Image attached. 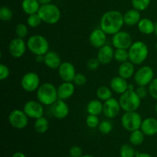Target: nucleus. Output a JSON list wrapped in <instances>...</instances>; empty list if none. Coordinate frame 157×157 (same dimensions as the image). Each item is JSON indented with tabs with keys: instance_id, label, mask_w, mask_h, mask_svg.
<instances>
[{
	"instance_id": "31",
	"label": "nucleus",
	"mask_w": 157,
	"mask_h": 157,
	"mask_svg": "<svg viewBox=\"0 0 157 157\" xmlns=\"http://www.w3.org/2000/svg\"><path fill=\"white\" fill-rule=\"evenodd\" d=\"M113 59H115L117 61L121 63H124L129 61L128 50H127V49L116 48V50L114 51Z\"/></svg>"
},
{
	"instance_id": "21",
	"label": "nucleus",
	"mask_w": 157,
	"mask_h": 157,
	"mask_svg": "<svg viewBox=\"0 0 157 157\" xmlns=\"http://www.w3.org/2000/svg\"><path fill=\"white\" fill-rule=\"evenodd\" d=\"M129 84L127 79L121 78V76L113 77L110 81V88L113 92L122 94L128 90Z\"/></svg>"
},
{
	"instance_id": "47",
	"label": "nucleus",
	"mask_w": 157,
	"mask_h": 157,
	"mask_svg": "<svg viewBox=\"0 0 157 157\" xmlns=\"http://www.w3.org/2000/svg\"><path fill=\"white\" fill-rule=\"evenodd\" d=\"M12 157H26V156L21 152H16L12 155Z\"/></svg>"
},
{
	"instance_id": "1",
	"label": "nucleus",
	"mask_w": 157,
	"mask_h": 157,
	"mask_svg": "<svg viewBox=\"0 0 157 157\" xmlns=\"http://www.w3.org/2000/svg\"><path fill=\"white\" fill-rule=\"evenodd\" d=\"M124 25V15L121 12L111 10L106 12L100 21V28L107 35H113L120 32Z\"/></svg>"
},
{
	"instance_id": "10",
	"label": "nucleus",
	"mask_w": 157,
	"mask_h": 157,
	"mask_svg": "<svg viewBox=\"0 0 157 157\" xmlns=\"http://www.w3.org/2000/svg\"><path fill=\"white\" fill-rule=\"evenodd\" d=\"M40 78L37 73L33 71L25 74L21 79V87L25 91L34 92L40 87Z\"/></svg>"
},
{
	"instance_id": "11",
	"label": "nucleus",
	"mask_w": 157,
	"mask_h": 157,
	"mask_svg": "<svg viewBox=\"0 0 157 157\" xmlns=\"http://www.w3.org/2000/svg\"><path fill=\"white\" fill-rule=\"evenodd\" d=\"M112 44L116 48L128 50L133 44V39L130 33L125 31H120L112 37Z\"/></svg>"
},
{
	"instance_id": "4",
	"label": "nucleus",
	"mask_w": 157,
	"mask_h": 157,
	"mask_svg": "<svg viewBox=\"0 0 157 157\" xmlns=\"http://www.w3.org/2000/svg\"><path fill=\"white\" fill-rule=\"evenodd\" d=\"M38 14L41 17L43 22L48 25H55L58 23L61 16L59 8L52 3L41 5Z\"/></svg>"
},
{
	"instance_id": "52",
	"label": "nucleus",
	"mask_w": 157,
	"mask_h": 157,
	"mask_svg": "<svg viewBox=\"0 0 157 157\" xmlns=\"http://www.w3.org/2000/svg\"><path fill=\"white\" fill-rule=\"evenodd\" d=\"M156 51H157V42H156Z\"/></svg>"
},
{
	"instance_id": "7",
	"label": "nucleus",
	"mask_w": 157,
	"mask_h": 157,
	"mask_svg": "<svg viewBox=\"0 0 157 157\" xmlns=\"http://www.w3.org/2000/svg\"><path fill=\"white\" fill-rule=\"evenodd\" d=\"M142 122L141 115L136 111L125 112L121 118V124L123 127L129 132L140 130Z\"/></svg>"
},
{
	"instance_id": "37",
	"label": "nucleus",
	"mask_w": 157,
	"mask_h": 157,
	"mask_svg": "<svg viewBox=\"0 0 157 157\" xmlns=\"http://www.w3.org/2000/svg\"><path fill=\"white\" fill-rule=\"evenodd\" d=\"M15 35L18 38H24L27 36L28 33H29V29L26 25L24 23H18L16 26H15Z\"/></svg>"
},
{
	"instance_id": "48",
	"label": "nucleus",
	"mask_w": 157,
	"mask_h": 157,
	"mask_svg": "<svg viewBox=\"0 0 157 157\" xmlns=\"http://www.w3.org/2000/svg\"><path fill=\"white\" fill-rule=\"evenodd\" d=\"M40 4L41 5H45L48 4V3H51L52 2V0H38Z\"/></svg>"
},
{
	"instance_id": "44",
	"label": "nucleus",
	"mask_w": 157,
	"mask_h": 157,
	"mask_svg": "<svg viewBox=\"0 0 157 157\" xmlns=\"http://www.w3.org/2000/svg\"><path fill=\"white\" fill-rule=\"evenodd\" d=\"M135 91L141 99L145 98L149 93L148 89H147V87H144V86H138V87L135 90Z\"/></svg>"
},
{
	"instance_id": "9",
	"label": "nucleus",
	"mask_w": 157,
	"mask_h": 157,
	"mask_svg": "<svg viewBox=\"0 0 157 157\" xmlns=\"http://www.w3.org/2000/svg\"><path fill=\"white\" fill-rule=\"evenodd\" d=\"M29 118L24 110L15 109L9 113V122L13 128L22 130L27 127L29 124Z\"/></svg>"
},
{
	"instance_id": "40",
	"label": "nucleus",
	"mask_w": 157,
	"mask_h": 157,
	"mask_svg": "<svg viewBox=\"0 0 157 157\" xmlns=\"http://www.w3.org/2000/svg\"><path fill=\"white\" fill-rule=\"evenodd\" d=\"M73 82L77 86H83L87 82V77L84 74L78 73L75 75Z\"/></svg>"
},
{
	"instance_id": "27",
	"label": "nucleus",
	"mask_w": 157,
	"mask_h": 157,
	"mask_svg": "<svg viewBox=\"0 0 157 157\" xmlns=\"http://www.w3.org/2000/svg\"><path fill=\"white\" fill-rule=\"evenodd\" d=\"M103 107H104V104H102L100 100L94 99L91 100L87 103L86 110L88 114L98 116L101 113H103Z\"/></svg>"
},
{
	"instance_id": "8",
	"label": "nucleus",
	"mask_w": 157,
	"mask_h": 157,
	"mask_svg": "<svg viewBox=\"0 0 157 157\" xmlns=\"http://www.w3.org/2000/svg\"><path fill=\"white\" fill-rule=\"evenodd\" d=\"M153 79L154 71L150 66L141 67L134 74V81L138 86L147 87Z\"/></svg>"
},
{
	"instance_id": "12",
	"label": "nucleus",
	"mask_w": 157,
	"mask_h": 157,
	"mask_svg": "<svg viewBox=\"0 0 157 157\" xmlns=\"http://www.w3.org/2000/svg\"><path fill=\"white\" fill-rule=\"evenodd\" d=\"M23 110L29 118H32V119L35 120L43 117V115H44L43 104H41L38 101H27L25 104Z\"/></svg>"
},
{
	"instance_id": "42",
	"label": "nucleus",
	"mask_w": 157,
	"mask_h": 157,
	"mask_svg": "<svg viewBox=\"0 0 157 157\" xmlns=\"http://www.w3.org/2000/svg\"><path fill=\"white\" fill-rule=\"evenodd\" d=\"M100 64H101V62L98 59V58H93L87 61V67L90 71H95L100 67Z\"/></svg>"
},
{
	"instance_id": "22",
	"label": "nucleus",
	"mask_w": 157,
	"mask_h": 157,
	"mask_svg": "<svg viewBox=\"0 0 157 157\" xmlns=\"http://www.w3.org/2000/svg\"><path fill=\"white\" fill-rule=\"evenodd\" d=\"M61 58L55 52L49 51L44 55V64L50 69H58L61 64Z\"/></svg>"
},
{
	"instance_id": "16",
	"label": "nucleus",
	"mask_w": 157,
	"mask_h": 157,
	"mask_svg": "<svg viewBox=\"0 0 157 157\" xmlns=\"http://www.w3.org/2000/svg\"><path fill=\"white\" fill-rule=\"evenodd\" d=\"M107 34L100 28L95 29L89 35V42L95 48H100L106 44Z\"/></svg>"
},
{
	"instance_id": "46",
	"label": "nucleus",
	"mask_w": 157,
	"mask_h": 157,
	"mask_svg": "<svg viewBox=\"0 0 157 157\" xmlns=\"http://www.w3.org/2000/svg\"><path fill=\"white\" fill-rule=\"evenodd\" d=\"M35 61L38 63H44V55H35Z\"/></svg>"
},
{
	"instance_id": "25",
	"label": "nucleus",
	"mask_w": 157,
	"mask_h": 157,
	"mask_svg": "<svg viewBox=\"0 0 157 157\" xmlns=\"http://www.w3.org/2000/svg\"><path fill=\"white\" fill-rule=\"evenodd\" d=\"M156 23L153 22L150 18H141L140 22L138 23L137 28L140 32L144 35H152L155 32Z\"/></svg>"
},
{
	"instance_id": "45",
	"label": "nucleus",
	"mask_w": 157,
	"mask_h": 157,
	"mask_svg": "<svg viewBox=\"0 0 157 157\" xmlns=\"http://www.w3.org/2000/svg\"><path fill=\"white\" fill-rule=\"evenodd\" d=\"M135 157H153L152 155H150V153H138L136 152V154Z\"/></svg>"
},
{
	"instance_id": "30",
	"label": "nucleus",
	"mask_w": 157,
	"mask_h": 157,
	"mask_svg": "<svg viewBox=\"0 0 157 157\" xmlns=\"http://www.w3.org/2000/svg\"><path fill=\"white\" fill-rule=\"evenodd\" d=\"M96 95L100 101H106L112 98V90L105 86H101L97 90Z\"/></svg>"
},
{
	"instance_id": "3",
	"label": "nucleus",
	"mask_w": 157,
	"mask_h": 157,
	"mask_svg": "<svg viewBox=\"0 0 157 157\" xmlns=\"http://www.w3.org/2000/svg\"><path fill=\"white\" fill-rule=\"evenodd\" d=\"M129 52V61L136 65L143 64L147 60L149 55V48L145 42L136 41L132 44Z\"/></svg>"
},
{
	"instance_id": "20",
	"label": "nucleus",
	"mask_w": 157,
	"mask_h": 157,
	"mask_svg": "<svg viewBox=\"0 0 157 157\" xmlns=\"http://www.w3.org/2000/svg\"><path fill=\"white\" fill-rule=\"evenodd\" d=\"M140 130L145 136H152L157 134V120L154 117H147L143 120Z\"/></svg>"
},
{
	"instance_id": "36",
	"label": "nucleus",
	"mask_w": 157,
	"mask_h": 157,
	"mask_svg": "<svg viewBox=\"0 0 157 157\" xmlns=\"http://www.w3.org/2000/svg\"><path fill=\"white\" fill-rule=\"evenodd\" d=\"M13 16V12L10 8L7 6H2L0 9V19L3 21H8L11 20Z\"/></svg>"
},
{
	"instance_id": "14",
	"label": "nucleus",
	"mask_w": 157,
	"mask_h": 157,
	"mask_svg": "<svg viewBox=\"0 0 157 157\" xmlns=\"http://www.w3.org/2000/svg\"><path fill=\"white\" fill-rule=\"evenodd\" d=\"M121 104L119 101L111 98L104 101L103 107V113L108 119H113L118 116L121 111Z\"/></svg>"
},
{
	"instance_id": "2",
	"label": "nucleus",
	"mask_w": 157,
	"mask_h": 157,
	"mask_svg": "<svg viewBox=\"0 0 157 157\" xmlns=\"http://www.w3.org/2000/svg\"><path fill=\"white\" fill-rule=\"evenodd\" d=\"M37 99L43 105H52L58 100L57 87L49 82L41 84L37 90Z\"/></svg>"
},
{
	"instance_id": "49",
	"label": "nucleus",
	"mask_w": 157,
	"mask_h": 157,
	"mask_svg": "<svg viewBox=\"0 0 157 157\" xmlns=\"http://www.w3.org/2000/svg\"><path fill=\"white\" fill-rule=\"evenodd\" d=\"M154 33L157 37V21L156 22V27H155V32H154Z\"/></svg>"
},
{
	"instance_id": "5",
	"label": "nucleus",
	"mask_w": 157,
	"mask_h": 157,
	"mask_svg": "<svg viewBox=\"0 0 157 157\" xmlns=\"http://www.w3.org/2000/svg\"><path fill=\"white\" fill-rule=\"evenodd\" d=\"M141 98L134 90H127L122 94L119 99L121 109L125 112L136 111L141 104Z\"/></svg>"
},
{
	"instance_id": "26",
	"label": "nucleus",
	"mask_w": 157,
	"mask_h": 157,
	"mask_svg": "<svg viewBox=\"0 0 157 157\" xmlns=\"http://www.w3.org/2000/svg\"><path fill=\"white\" fill-rule=\"evenodd\" d=\"M40 7L41 6L38 0H22L21 2V9L28 15L38 13Z\"/></svg>"
},
{
	"instance_id": "34",
	"label": "nucleus",
	"mask_w": 157,
	"mask_h": 157,
	"mask_svg": "<svg viewBox=\"0 0 157 157\" xmlns=\"http://www.w3.org/2000/svg\"><path fill=\"white\" fill-rule=\"evenodd\" d=\"M113 124L110 121L104 120L100 122L99 125H98V130L102 134L107 135L113 130Z\"/></svg>"
},
{
	"instance_id": "23",
	"label": "nucleus",
	"mask_w": 157,
	"mask_h": 157,
	"mask_svg": "<svg viewBox=\"0 0 157 157\" xmlns=\"http://www.w3.org/2000/svg\"><path fill=\"white\" fill-rule=\"evenodd\" d=\"M141 20L140 12L135 9H130L124 15V24L128 26H134L138 25Z\"/></svg>"
},
{
	"instance_id": "28",
	"label": "nucleus",
	"mask_w": 157,
	"mask_h": 157,
	"mask_svg": "<svg viewBox=\"0 0 157 157\" xmlns=\"http://www.w3.org/2000/svg\"><path fill=\"white\" fill-rule=\"evenodd\" d=\"M34 129L40 134L45 133L49 129V122L47 118L43 116L35 120L34 123Z\"/></svg>"
},
{
	"instance_id": "43",
	"label": "nucleus",
	"mask_w": 157,
	"mask_h": 157,
	"mask_svg": "<svg viewBox=\"0 0 157 157\" xmlns=\"http://www.w3.org/2000/svg\"><path fill=\"white\" fill-rule=\"evenodd\" d=\"M82 149L78 146H73L69 151L70 156L72 157H81L82 156Z\"/></svg>"
},
{
	"instance_id": "39",
	"label": "nucleus",
	"mask_w": 157,
	"mask_h": 157,
	"mask_svg": "<svg viewBox=\"0 0 157 157\" xmlns=\"http://www.w3.org/2000/svg\"><path fill=\"white\" fill-rule=\"evenodd\" d=\"M148 86V90L150 95L153 99L157 100V78H154Z\"/></svg>"
},
{
	"instance_id": "32",
	"label": "nucleus",
	"mask_w": 157,
	"mask_h": 157,
	"mask_svg": "<svg viewBox=\"0 0 157 157\" xmlns=\"http://www.w3.org/2000/svg\"><path fill=\"white\" fill-rule=\"evenodd\" d=\"M136 152L132 146L129 144H124L120 149V156L121 157H135Z\"/></svg>"
},
{
	"instance_id": "51",
	"label": "nucleus",
	"mask_w": 157,
	"mask_h": 157,
	"mask_svg": "<svg viewBox=\"0 0 157 157\" xmlns=\"http://www.w3.org/2000/svg\"><path fill=\"white\" fill-rule=\"evenodd\" d=\"M155 111H156V115H157V103H156V106H155Z\"/></svg>"
},
{
	"instance_id": "35",
	"label": "nucleus",
	"mask_w": 157,
	"mask_h": 157,
	"mask_svg": "<svg viewBox=\"0 0 157 157\" xmlns=\"http://www.w3.org/2000/svg\"><path fill=\"white\" fill-rule=\"evenodd\" d=\"M41 22L43 21L38 13L29 15L27 18V24L31 28L38 27Z\"/></svg>"
},
{
	"instance_id": "13",
	"label": "nucleus",
	"mask_w": 157,
	"mask_h": 157,
	"mask_svg": "<svg viewBox=\"0 0 157 157\" xmlns=\"http://www.w3.org/2000/svg\"><path fill=\"white\" fill-rule=\"evenodd\" d=\"M27 43L25 42L23 38H15L9 42V52L13 58H21L25 54L27 49Z\"/></svg>"
},
{
	"instance_id": "38",
	"label": "nucleus",
	"mask_w": 157,
	"mask_h": 157,
	"mask_svg": "<svg viewBox=\"0 0 157 157\" xmlns=\"http://www.w3.org/2000/svg\"><path fill=\"white\" fill-rule=\"evenodd\" d=\"M99 124V118H98V116H96V115L89 114L88 116L87 117V118H86V124H87V127H90V128H97V127H98Z\"/></svg>"
},
{
	"instance_id": "53",
	"label": "nucleus",
	"mask_w": 157,
	"mask_h": 157,
	"mask_svg": "<svg viewBox=\"0 0 157 157\" xmlns=\"http://www.w3.org/2000/svg\"><path fill=\"white\" fill-rule=\"evenodd\" d=\"M66 157H72V156H66Z\"/></svg>"
},
{
	"instance_id": "29",
	"label": "nucleus",
	"mask_w": 157,
	"mask_h": 157,
	"mask_svg": "<svg viewBox=\"0 0 157 157\" xmlns=\"http://www.w3.org/2000/svg\"><path fill=\"white\" fill-rule=\"evenodd\" d=\"M145 134L144 132L140 129V130H134L133 132H130V143L133 146H140L144 143Z\"/></svg>"
},
{
	"instance_id": "18",
	"label": "nucleus",
	"mask_w": 157,
	"mask_h": 157,
	"mask_svg": "<svg viewBox=\"0 0 157 157\" xmlns=\"http://www.w3.org/2000/svg\"><path fill=\"white\" fill-rule=\"evenodd\" d=\"M113 55H114V51L113 48L111 46L105 44L99 48L97 58L99 60L101 64H108L113 59Z\"/></svg>"
},
{
	"instance_id": "6",
	"label": "nucleus",
	"mask_w": 157,
	"mask_h": 157,
	"mask_svg": "<svg viewBox=\"0 0 157 157\" xmlns=\"http://www.w3.org/2000/svg\"><path fill=\"white\" fill-rule=\"evenodd\" d=\"M27 48L35 55H44L49 52V43L42 35H34L28 39Z\"/></svg>"
},
{
	"instance_id": "17",
	"label": "nucleus",
	"mask_w": 157,
	"mask_h": 157,
	"mask_svg": "<svg viewBox=\"0 0 157 157\" xmlns=\"http://www.w3.org/2000/svg\"><path fill=\"white\" fill-rule=\"evenodd\" d=\"M52 113L57 119H64L69 114V107L65 101L58 99L52 105Z\"/></svg>"
},
{
	"instance_id": "33",
	"label": "nucleus",
	"mask_w": 157,
	"mask_h": 157,
	"mask_svg": "<svg viewBox=\"0 0 157 157\" xmlns=\"http://www.w3.org/2000/svg\"><path fill=\"white\" fill-rule=\"evenodd\" d=\"M151 0H131V4L133 9L142 12L146 10L150 6Z\"/></svg>"
},
{
	"instance_id": "41",
	"label": "nucleus",
	"mask_w": 157,
	"mask_h": 157,
	"mask_svg": "<svg viewBox=\"0 0 157 157\" xmlns=\"http://www.w3.org/2000/svg\"><path fill=\"white\" fill-rule=\"evenodd\" d=\"M10 75V70L6 64H0V80L5 81L7 79Z\"/></svg>"
},
{
	"instance_id": "24",
	"label": "nucleus",
	"mask_w": 157,
	"mask_h": 157,
	"mask_svg": "<svg viewBox=\"0 0 157 157\" xmlns=\"http://www.w3.org/2000/svg\"><path fill=\"white\" fill-rule=\"evenodd\" d=\"M135 64H133L130 61H127L126 62L121 63L118 68V74L119 76L124 79H129L134 76L135 74Z\"/></svg>"
},
{
	"instance_id": "50",
	"label": "nucleus",
	"mask_w": 157,
	"mask_h": 157,
	"mask_svg": "<svg viewBox=\"0 0 157 157\" xmlns=\"http://www.w3.org/2000/svg\"><path fill=\"white\" fill-rule=\"evenodd\" d=\"M81 157H94V156H91V155H82Z\"/></svg>"
},
{
	"instance_id": "15",
	"label": "nucleus",
	"mask_w": 157,
	"mask_h": 157,
	"mask_svg": "<svg viewBox=\"0 0 157 157\" xmlns=\"http://www.w3.org/2000/svg\"><path fill=\"white\" fill-rule=\"evenodd\" d=\"M58 71V75L61 79L66 82H72L77 74L74 64L68 61H64L61 63Z\"/></svg>"
},
{
	"instance_id": "19",
	"label": "nucleus",
	"mask_w": 157,
	"mask_h": 157,
	"mask_svg": "<svg viewBox=\"0 0 157 157\" xmlns=\"http://www.w3.org/2000/svg\"><path fill=\"white\" fill-rule=\"evenodd\" d=\"M57 90H58V99L65 101L73 96V94H75V84L72 82L64 81L62 84L58 86Z\"/></svg>"
}]
</instances>
